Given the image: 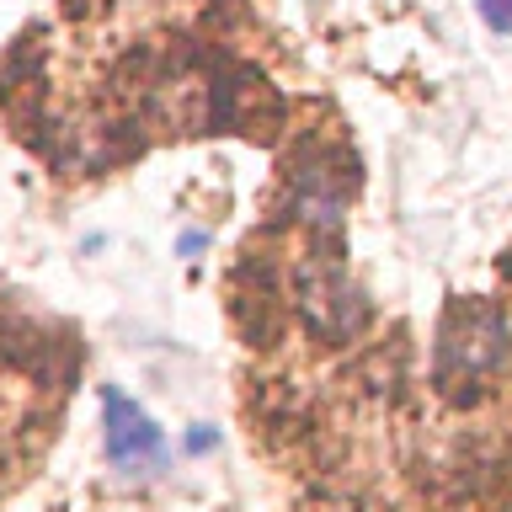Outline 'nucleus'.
I'll list each match as a JSON object with an SVG mask.
<instances>
[{
  "instance_id": "nucleus-1",
  "label": "nucleus",
  "mask_w": 512,
  "mask_h": 512,
  "mask_svg": "<svg viewBox=\"0 0 512 512\" xmlns=\"http://www.w3.org/2000/svg\"><path fill=\"white\" fill-rule=\"evenodd\" d=\"M507 358V320L491 304H454L438 331V384H464L480 379L486 368H496Z\"/></svg>"
},
{
  "instance_id": "nucleus-2",
  "label": "nucleus",
  "mask_w": 512,
  "mask_h": 512,
  "mask_svg": "<svg viewBox=\"0 0 512 512\" xmlns=\"http://www.w3.org/2000/svg\"><path fill=\"white\" fill-rule=\"evenodd\" d=\"M107 406V459L112 470L128 475V480H150L171 464V443L166 432L150 422V411L139 400H128L123 390H107L102 395Z\"/></svg>"
},
{
  "instance_id": "nucleus-3",
  "label": "nucleus",
  "mask_w": 512,
  "mask_h": 512,
  "mask_svg": "<svg viewBox=\"0 0 512 512\" xmlns=\"http://www.w3.org/2000/svg\"><path fill=\"white\" fill-rule=\"evenodd\" d=\"M294 208L315 230H336L342 224V176L331 166H304L294 176Z\"/></svg>"
},
{
  "instance_id": "nucleus-4",
  "label": "nucleus",
  "mask_w": 512,
  "mask_h": 512,
  "mask_svg": "<svg viewBox=\"0 0 512 512\" xmlns=\"http://www.w3.org/2000/svg\"><path fill=\"white\" fill-rule=\"evenodd\" d=\"M475 11L491 32H512V0H475Z\"/></svg>"
},
{
  "instance_id": "nucleus-5",
  "label": "nucleus",
  "mask_w": 512,
  "mask_h": 512,
  "mask_svg": "<svg viewBox=\"0 0 512 512\" xmlns=\"http://www.w3.org/2000/svg\"><path fill=\"white\" fill-rule=\"evenodd\" d=\"M187 448H192V454H208V448H214V427H192Z\"/></svg>"
},
{
  "instance_id": "nucleus-6",
  "label": "nucleus",
  "mask_w": 512,
  "mask_h": 512,
  "mask_svg": "<svg viewBox=\"0 0 512 512\" xmlns=\"http://www.w3.org/2000/svg\"><path fill=\"white\" fill-rule=\"evenodd\" d=\"M182 251H187V256H192V251H203V235H198V230H187V235H182Z\"/></svg>"
}]
</instances>
